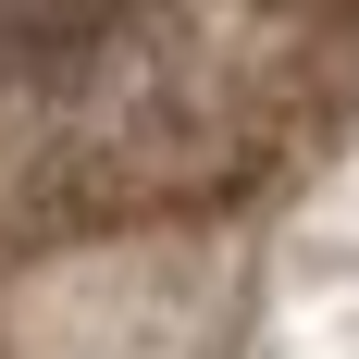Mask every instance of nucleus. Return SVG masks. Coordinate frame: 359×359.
Instances as JSON below:
<instances>
[{"label":"nucleus","mask_w":359,"mask_h":359,"mask_svg":"<svg viewBox=\"0 0 359 359\" xmlns=\"http://www.w3.org/2000/svg\"><path fill=\"white\" fill-rule=\"evenodd\" d=\"M124 13H137V0H0V62L13 74H62V62H87Z\"/></svg>","instance_id":"obj_1"}]
</instances>
